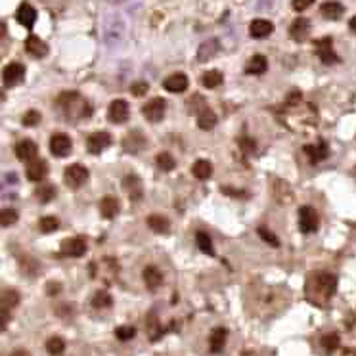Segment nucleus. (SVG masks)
<instances>
[{
    "label": "nucleus",
    "instance_id": "nucleus-1",
    "mask_svg": "<svg viewBox=\"0 0 356 356\" xmlns=\"http://www.w3.org/2000/svg\"><path fill=\"white\" fill-rule=\"evenodd\" d=\"M104 39L107 44H115V42H121L123 39V33H125V21L121 20L117 14L107 15L104 21Z\"/></svg>",
    "mask_w": 356,
    "mask_h": 356
},
{
    "label": "nucleus",
    "instance_id": "nucleus-2",
    "mask_svg": "<svg viewBox=\"0 0 356 356\" xmlns=\"http://www.w3.org/2000/svg\"><path fill=\"white\" fill-rule=\"evenodd\" d=\"M88 168L83 165H69V167L63 171V182L65 186L71 190H77L81 186H84V182L88 180Z\"/></svg>",
    "mask_w": 356,
    "mask_h": 356
},
{
    "label": "nucleus",
    "instance_id": "nucleus-3",
    "mask_svg": "<svg viewBox=\"0 0 356 356\" xmlns=\"http://www.w3.org/2000/svg\"><path fill=\"white\" fill-rule=\"evenodd\" d=\"M299 230L303 234H312L318 230V215H316L314 207L303 205L299 209Z\"/></svg>",
    "mask_w": 356,
    "mask_h": 356
},
{
    "label": "nucleus",
    "instance_id": "nucleus-4",
    "mask_svg": "<svg viewBox=\"0 0 356 356\" xmlns=\"http://www.w3.org/2000/svg\"><path fill=\"white\" fill-rule=\"evenodd\" d=\"M165 111H167V102L163 98L149 100V102L142 107V113H144V117H146L149 123H159L161 119L165 117Z\"/></svg>",
    "mask_w": 356,
    "mask_h": 356
},
{
    "label": "nucleus",
    "instance_id": "nucleus-5",
    "mask_svg": "<svg viewBox=\"0 0 356 356\" xmlns=\"http://www.w3.org/2000/svg\"><path fill=\"white\" fill-rule=\"evenodd\" d=\"M128 113H130V107H128V102L126 100H113L109 104V109H107V119L111 121L113 125H123L128 119Z\"/></svg>",
    "mask_w": 356,
    "mask_h": 356
},
{
    "label": "nucleus",
    "instance_id": "nucleus-6",
    "mask_svg": "<svg viewBox=\"0 0 356 356\" xmlns=\"http://www.w3.org/2000/svg\"><path fill=\"white\" fill-rule=\"evenodd\" d=\"M109 144H111V136H109L107 130H96V133H92L90 136L86 138V149H88L92 155L102 154Z\"/></svg>",
    "mask_w": 356,
    "mask_h": 356
},
{
    "label": "nucleus",
    "instance_id": "nucleus-7",
    "mask_svg": "<svg viewBox=\"0 0 356 356\" xmlns=\"http://www.w3.org/2000/svg\"><path fill=\"white\" fill-rule=\"evenodd\" d=\"M62 255L63 257H83L84 253H86V239L84 237H67V239H63L62 241Z\"/></svg>",
    "mask_w": 356,
    "mask_h": 356
},
{
    "label": "nucleus",
    "instance_id": "nucleus-8",
    "mask_svg": "<svg viewBox=\"0 0 356 356\" xmlns=\"http://www.w3.org/2000/svg\"><path fill=\"white\" fill-rule=\"evenodd\" d=\"M73 149V142L67 134H54L50 138V152L54 157H67Z\"/></svg>",
    "mask_w": 356,
    "mask_h": 356
},
{
    "label": "nucleus",
    "instance_id": "nucleus-9",
    "mask_svg": "<svg viewBox=\"0 0 356 356\" xmlns=\"http://www.w3.org/2000/svg\"><path fill=\"white\" fill-rule=\"evenodd\" d=\"M2 77H4V84L6 86H15L25 79V67L21 63H8L4 71H2Z\"/></svg>",
    "mask_w": 356,
    "mask_h": 356
},
{
    "label": "nucleus",
    "instance_id": "nucleus-10",
    "mask_svg": "<svg viewBox=\"0 0 356 356\" xmlns=\"http://www.w3.org/2000/svg\"><path fill=\"white\" fill-rule=\"evenodd\" d=\"M36 154H39V147L33 140H20L15 144V157L20 161H25V163H31L33 159H36Z\"/></svg>",
    "mask_w": 356,
    "mask_h": 356
},
{
    "label": "nucleus",
    "instance_id": "nucleus-11",
    "mask_svg": "<svg viewBox=\"0 0 356 356\" xmlns=\"http://www.w3.org/2000/svg\"><path fill=\"white\" fill-rule=\"evenodd\" d=\"M123 190H125L128 197L133 201H138L144 196V186H142V180H140L136 175H126L123 178Z\"/></svg>",
    "mask_w": 356,
    "mask_h": 356
},
{
    "label": "nucleus",
    "instance_id": "nucleus-12",
    "mask_svg": "<svg viewBox=\"0 0 356 356\" xmlns=\"http://www.w3.org/2000/svg\"><path fill=\"white\" fill-rule=\"evenodd\" d=\"M25 52L35 58H46V54H48V44L42 41L41 36L29 35L25 39Z\"/></svg>",
    "mask_w": 356,
    "mask_h": 356
},
{
    "label": "nucleus",
    "instance_id": "nucleus-13",
    "mask_svg": "<svg viewBox=\"0 0 356 356\" xmlns=\"http://www.w3.org/2000/svg\"><path fill=\"white\" fill-rule=\"evenodd\" d=\"M48 175V163L44 159H33L27 165V178L31 182H41Z\"/></svg>",
    "mask_w": 356,
    "mask_h": 356
},
{
    "label": "nucleus",
    "instance_id": "nucleus-14",
    "mask_svg": "<svg viewBox=\"0 0 356 356\" xmlns=\"http://www.w3.org/2000/svg\"><path fill=\"white\" fill-rule=\"evenodd\" d=\"M163 86H165V90L173 92V94H180V92H184L188 88L190 83H188V77L184 73H175V75H171V77H167L163 81Z\"/></svg>",
    "mask_w": 356,
    "mask_h": 356
},
{
    "label": "nucleus",
    "instance_id": "nucleus-15",
    "mask_svg": "<svg viewBox=\"0 0 356 356\" xmlns=\"http://www.w3.org/2000/svg\"><path fill=\"white\" fill-rule=\"evenodd\" d=\"M316 50H318V56H320V60L324 63L331 65V63L337 62V56H335V52H333V42H331L329 36L320 39V41L316 42Z\"/></svg>",
    "mask_w": 356,
    "mask_h": 356
},
{
    "label": "nucleus",
    "instance_id": "nucleus-16",
    "mask_svg": "<svg viewBox=\"0 0 356 356\" xmlns=\"http://www.w3.org/2000/svg\"><path fill=\"white\" fill-rule=\"evenodd\" d=\"M316 284H318V289H320L322 293H324V297H326V299L335 293L337 278L333 276V274H328V272L318 274V278H316Z\"/></svg>",
    "mask_w": 356,
    "mask_h": 356
},
{
    "label": "nucleus",
    "instance_id": "nucleus-17",
    "mask_svg": "<svg viewBox=\"0 0 356 356\" xmlns=\"http://www.w3.org/2000/svg\"><path fill=\"white\" fill-rule=\"evenodd\" d=\"M308 33H310V21H308L307 17H297V20L291 23V27H289V35H291V39L297 42L305 41L308 36Z\"/></svg>",
    "mask_w": 356,
    "mask_h": 356
},
{
    "label": "nucleus",
    "instance_id": "nucleus-18",
    "mask_svg": "<svg viewBox=\"0 0 356 356\" xmlns=\"http://www.w3.org/2000/svg\"><path fill=\"white\" fill-rule=\"evenodd\" d=\"M220 50V42L217 39H211V41L201 42V46L197 48V62H209L211 58H215Z\"/></svg>",
    "mask_w": 356,
    "mask_h": 356
},
{
    "label": "nucleus",
    "instance_id": "nucleus-19",
    "mask_svg": "<svg viewBox=\"0 0 356 356\" xmlns=\"http://www.w3.org/2000/svg\"><path fill=\"white\" fill-rule=\"evenodd\" d=\"M15 20H17V23L23 25L25 29H31L36 21V10L33 6H29V4H21V6L17 8Z\"/></svg>",
    "mask_w": 356,
    "mask_h": 356
},
{
    "label": "nucleus",
    "instance_id": "nucleus-20",
    "mask_svg": "<svg viewBox=\"0 0 356 356\" xmlns=\"http://www.w3.org/2000/svg\"><path fill=\"white\" fill-rule=\"evenodd\" d=\"M142 278H144V284H146L149 289H157V287L163 284V274L157 266L149 265L144 268V272H142Z\"/></svg>",
    "mask_w": 356,
    "mask_h": 356
},
{
    "label": "nucleus",
    "instance_id": "nucleus-21",
    "mask_svg": "<svg viewBox=\"0 0 356 356\" xmlns=\"http://www.w3.org/2000/svg\"><path fill=\"white\" fill-rule=\"evenodd\" d=\"M274 31V25L268 20H253L249 25V33L255 39H265Z\"/></svg>",
    "mask_w": 356,
    "mask_h": 356
},
{
    "label": "nucleus",
    "instance_id": "nucleus-22",
    "mask_svg": "<svg viewBox=\"0 0 356 356\" xmlns=\"http://www.w3.org/2000/svg\"><path fill=\"white\" fill-rule=\"evenodd\" d=\"M245 71L249 73V75H263L268 71V62H266V58L263 54H255V56L249 60V62L245 63Z\"/></svg>",
    "mask_w": 356,
    "mask_h": 356
},
{
    "label": "nucleus",
    "instance_id": "nucleus-23",
    "mask_svg": "<svg viewBox=\"0 0 356 356\" xmlns=\"http://www.w3.org/2000/svg\"><path fill=\"white\" fill-rule=\"evenodd\" d=\"M100 215H102L104 218H107V220H111V218L117 217L119 215V201L117 199L111 196L104 197V199L100 201Z\"/></svg>",
    "mask_w": 356,
    "mask_h": 356
},
{
    "label": "nucleus",
    "instance_id": "nucleus-24",
    "mask_svg": "<svg viewBox=\"0 0 356 356\" xmlns=\"http://www.w3.org/2000/svg\"><path fill=\"white\" fill-rule=\"evenodd\" d=\"M343 12H345V8H343V4H339V2H333V0H329V2H324L320 6V14L326 17V20L329 21H335L339 20L343 15Z\"/></svg>",
    "mask_w": 356,
    "mask_h": 356
},
{
    "label": "nucleus",
    "instance_id": "nucleus-25",
    "mask_svg": "<svg viewBox=\"0 0 356 356\" xmlns=\"http://www.w3.org/2000/svg\"><path fill=\"white\" fill-rule=\"evenodd\" d=\"M123 146H125L126 152H140L142 147L146 146V138L142 136V133L140 130H130V134L125 138V142H123Z\"/></svg>",
    "mask_w": 356,
    "mask_h": 356
},
{
    "label": "nucleus",
    "instance_id": "nucleus-26",
    "mask_svg": "<svg viewBox=\"0 0 356 356\" xmlns=\"http://www.w3.org/2000/svg\"><path fill=\"white\" fill-rule=\"evenodd\" d=\"M146 222L155 234H167V232L171 230V222H168V218L163 217V215H149Z\"/></svg>",
    "mask_w": 356,
    "mask_h": 356
},
{
    "label": "nucleus",
    "instance_id": "nucleus-27",
    "mask_svg": "<svg viewBox=\"0 0 356 356\" xmlns=\"http://www.w3.org/2000/svg\"><path fill=\"white\" fill-rule=\"evenodd\" d=\"M197 126L201 130H211L217 126V115L211 111L209 107H205L201 111H197Z\"/></svg>",
    "mask_w": 356,
    "mask_h": 356
},
{
    "label": "nucleus",
    "instance_id": "nucleus-28",
    "mask_svg": "<svg viewBox=\"0 0 356 356\" xmlns=\"http://www.w3.org/2000/svg\"><path fill=\"white\" fill-rule=\"evenodd\" d=\"M192 173H194L197 180H209L211 175H213V165L207 159H197L194 163V167H192Z\"/></svg>",
    "mask_w": 356,
    "mask_h": 356
},
{
    "label": "nucleus",
    "instance_id": "nucleus-29",
    "mask_svg": "<svg viewBox=\"0 0 356 356\" xmlns=\"http://www.w3.org/2000/svg\"><path fill=\"white\" fill-rule=\"evenodd\" d=\"M226 337H228V331H226L224 328L213 329V333H211V337H209V343H211V350H213L215 354L224 349V345H226Z\"/></svg>",
    "mask_w": 356,
    "mask_h": 356
},
{
    "label": "nucleus",
    "instance_id": "nucleus-30",
    "mask_svg": "<svg viewBox=\"0 0 356 356\" xmlns=\"http://www.w3.org/2000/svg\"><path fill=\"white\" fill-rule=\"evenodd\" d=\"M222 83H224V75L218 69H211V71H205V73H203L201 84L205 88H218Z\"/></svg>",
    "mask_w": 356,
    "mask_h": 356
},
{
    "label": "nucleus",
    "instance_id": "nucleus-31",
    "mask_svg": "<svg viewBox=\"0 0 356 356\" xmlns=\"http://www.w3.org/2000/svg\"><path fill=\"white\" fill-rule=\"evenodd\" d=\"M56 196H58V188L54 184H44V186L35 190V197L41 203H50L52 199H56Z\"/></svg>",
    "mask_w": 356,
    "mask_h": 356
},
{
    "label": "nucleus",
    "instance_id": "nucleus-32",
    "mask_svg": "<svg viewBox=\"0 0 356 356\" xmlns=\"http://www.w3.org/2000/svg\"><path fill=\"white\" fill-rule=\"evenodd\" d=\"M305 154L310 157V161L312 163H318V161L322 159H326L328 157V147H326V144L322 142L320 146H305Z\"/></svg>",
    "mask_w": 356,
    "mask_h": 356
},
{
    "label": "nucleus",
    "instance_id": "nucleus-33",
    "mask_svg": "<svg viewBox=\"0 0 356 356\" xmlns=\"http://www.w3.org/2000/svg\"><path fill=\"white\" fill-rule=\"evenodd\" d=\"M155 163H157V167H159L163 173H168V171H173V168L176 167L175 157L168 154V152H161V154H157Z\"/></svg>",
    "mask_w": 356,
    "mask_h": 356
},
{
    "label": "nucleus",
    "instance_id": "nucleus-34",
    "mask_svg": "<svg viewBox=\"0 0 356 356\" xmlns=\"http://www.w3.org/2000/svg\"><path fill=\"white\" fill-rule=\"evenodd\" d=\"M196 243H197V247L205 253V255H215V247H213L211 236L207 234V232H197V234H196Z\"/></svg>",
    "mask_w": 356,
    "mask_h": 356
},
{
    "label": "nucleus",
    "instance_id": "nucleus-35",
    "mask_svg": "<svg viewBox=\"0 0 356 356\" xmlns=\"http://www.w3.org/2000/svg\"><path fill=\"white\" fill-rule=\"evenodd\" d=\"M17 303H20V293L15 289H4L2 291V310L17 307Z\"/></svg>",
    "mask_w": 356,
    "mask_h": 356
},
{
    "label": "nucleus",
    "instance_id": "nucleus-36",
    "mask_svg": "<svg viewBox=\"0 0 356 356\" xmlns=\"http://www.w3.org/2000/svg\"><path fill=\"white\" fill-rule=\"evenodd\" d=\"M44 347H46V352H48L50 356H60V354H63V350H65V343H63V339H60V337H50Z\"/></svg>",
    "mask_w": 356,
    "mask_h": 356
},
{
    "label": "nucleus",
    "instance_id": "nucleus-37",
    "mask_svg": "<svg viewBox=\"0 0 356 356\" xmlns=\"http://www.w3.org/2000/svg\"><path fill=\"white\" fill-rule=\"evenodd\" d=\"M39 228H41L42 234H52L60 228V220L56 217H42L39 220Z\"/></svg>",
    "mask_w": 356,
    "mask_h": 356
},
{
    "label": "nucleus",
    "instance_id": "nucleus-38",
    "mask_svg": "<svg viewBox=\"0 0 356 356\" xmlns=\"http://www.w3.org/2000/svg\"><path fill=\"white\" fill-rule=\"evenodd\" d=\"M17 222V211L12 209V207H6V209H2L0 213V224L8 228V226H14Z\"/></svg>",
    "mask_w": 356,
    "mask_h": 356
},
{
    "label": "nucleus",
    "instance_id": "nucleus-39",
    "mask_svg": "<svg viewBox=\"0 0 356 356\" xmlns=\"http://www.w3.org/2000/svg\"><path fill=\"white\" fill-rule=\"evenodd\" d=\"M109 305H111V295L105 293V291H98L92 297V307L94 308H107Z\"/></svg>",
    "mask_w": 356,
    "mask_h": 356
},
{
    "label": "nucleus",
    "instance_id": "nucleus-40",
    "mask_svg": "<svg viewBox=\"0 0 356 356\" xmlns=\"http://www.w3.org/2000/svg\"><path fill=\"white\" fill-rule=\"evenodd\" d=\"M322 347L326 352H333V350L339 347V337L335 333H329V335H324L322 337Z\"/></svg>",
    "mask_w": 356,
    "mask_h": 356
},
{
    "label": "nucleus",
    "instance_id": "nucleus-41",
    "mask_svg": "<svg viewBox=\"0 0 356 356\" xmlns=\"http://www.w3.org/2000/svg\"><path fill=\"white\" fill-rule=\"evenodd\" d=\"M115 335H117L119 341H128V339H133L136 335V329L133 326H121V328L115 329Z\"/></svg>",
    "mask_w": 356,
    "mask_h": 356
},
{
    "label": "nucleus",
    "instance_id": "nucleus-42",
    "mask_svg": "<svg viewBox=\"0 0 356 356\" xmlns=\"http://www.w3.org/2000/svg\"><path fill=\"white\" fill-rule=\"evenodd\" d=\"M41 119H42L41 113L35 111V109H31V111H27L25 115H23L21 123H23L25 126H35V125H39V123H41Z\"/></svg>",
    "mask_w": 356,
    "mask_h": 356
},
{
    "label": "nucleus",
    "instance_id": "nucleus-43",
    "mask_svg": "<svg viewBox=\"0 0 356 356\" xmlns=\"http://www.w3.org/2000/svg\"><path fill=\"white\" fill-rule=\"evenodd\" d=\"M257 232H258V236H260V237H263V239H265L266 243H270V245H274V247H278V245H279V241H278V237L274 236L272 232H268V230H266L265 226H260V228H258V230H257Z\"/></svg>",
    "mask_w": 356,
    "mask_h": 356
},
{
    "label": "nucleus",
    "instance_id": "nucleus-44",
    "mask_svg": "<svg viewBox=\"0 0 356 356\" xmlns=\"http://www.w3.org/2000/svg\"><path fill=\"white\" fill-rule=\"evenodd\" d=\"M314 4V0H291V6H293L295 12H303Z\"/></svg>",
    "mask_w": 356,
    "mask_h": 356
},
{
    "label": "nucleus",
    "instance_id": "nucleus-45",
    "mask_svg": "<svg viewBox=\"0 0 356 356\" xmlns=\"http://www.w3.org/2000/svg\"><path fill=\"white\" fill-rule=\"evenodd\" d=\"M130 92H133L134 96H144V94L147 92V83H144V81L134 83L133 86H130Z\"/></svg>",
    "mask_w": 356,
    "mask_h": 356
},
{
    "label": "nucleus",
    "instance_id": "nucleus-46",
    "mask_svg": "<svg viewBox=\"0 0 356 356\" xmlns=\"http://www.w3.org/2000/svg\"><path fill=\"white\" fill-rule=\"evenodd\" d=\"M239 146L243 147L245 152H255V147H257V144H255L253 140H249V138H241V140H239Z\"/></svg>",
    "mask_w": 356,
    "mask_h": 356
},
{
    "label": "nucleus",
    "instance_id": "nucleus-47",
    "mask_svg": "<svg viewBox=\"0 0 356 356\" xmlns=\"http://www.w3.org/2000/svg\"><path fill=\"white\" fill-rule=\"evenodd\" d=\"M48 295H56V293H60V284H54V282H52V284H48Z\"/></svg>",
    "mask_w": 356,
    "mask_h": 356
},
{
    "label": "nucleus",
    "instance_id": "nucleus-48",
    "mask_svg": "<svg viewBox=\"0 0 356 356\" xmlns=\"http://www.w3.org/2000/svg\"><path fill=\"white\" fill-rule=\"evenodd\" d=\"M10 356H31V354H29L25 349H17V350H14V352H12Z\"/></svg>",
    "mask_w": 356,
    "mask_h": 356
},
{
    "label": "nucleus",
    "instance_id": "nucleus-49",
    "mask_svg": "<svg viewBox=\"0 0 356 356\" xmlns=\"http://www.w3.org/2000/svg\"><path fill=\"white\" fill-rule=\"evenodd\" d=\"M349 27H350V31H352V33H356V15L349 21Z\"/></svg>",
    "mask_w": 356,
    "mask_h": 356
},
{
    "label": "nucleus",
    "instance_id": "nucleus-50",
    "mask_svg": "<svg viewBox=\"0 0 356 356\" xmlns=\"http://www.w3.org/2000/svg\"><path fill=\"white\" fill-rule=\"evenodd\" d=\"M111 4H119V2H123V0H109Z\"/></svg>",
    "mask_w": 356,
    "mask_h": 356
}]
</instances>
